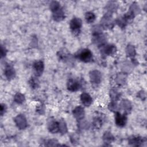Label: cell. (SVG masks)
Instances as JSON below:
<instances>
[{"instance_id":"obj_32","label":"cell","mask_w":147,"mask_h":147,"mask_svg":"<svg viewBox=\"0 0 147 147\" xmlns=\"http://www.w3.org/2000/svg\"><path fill=\"white\" fill-rule=\"evenodd\" d=\"M57 141L56 140H49L47 142V144H45L46 146H56V145H59L57 144Z\"/></svg>"},{"instance_id":"obj_8","label":"cell","mask_w":147,"mask_h":147,"mask_svg":"<svg viewBox=\"0 0 147 147\" xmlns=\"http://www.w3.org/2000/svg\"><path fill=\"white\" fill-rule=\"evenodd\" d=\"M117 51V48L114 45H105L102 47L101 52L103 55L109 56L113 55Z\"/></svg>"},{"instance_id":"obj_23","label":"cell","mask_w":147,"mask_h":147,"mask_svg":"<svg viewBox=\"0 0 147 147\" xmlns=\"http://www.w3.org/2000/svg\"><path fill=\"white\" fill-rule=\"evenodd\" d=\"M114 139L113 136L110 131H106L103 136V140L105 143H111Z\"/></svg>"},{"instance_id":"obj_9","label":"cell","mask_w":147,"mask_h":147,"mask_svg":"<svg viewBox=\"0 0 147 147\" xmlns=\"http://www.w3.org/2000/svg\"><path fill=\"white\" fill-rule=\"evenodd\" d=\"M67 89L69 91L71 92H74L78 91L79 89V88L80 87V84L78 81L74 79H69L67 82Z\"/></svg>"},{"instance_id":"obj_11","label":"cell","mask_w":147,"mask_h":147,"mask_svg":"<svg viewBox=\"0 0 147 147\" xmlns=\"http://www.w3.org/2000/svg\"><path fill=\"white\" fill-rule=\"evenodd\" d=\"M4 74L8 80H11L14 78L16 73L14 69L11 65L7 64L6 65L4 71Z\"/></svg>"},{"instance_id":"obj_16","label":"cell","mask_w":147,"mask_h":147,"mask_svg":"<svg viewBox=\"0 0 147 147\" xmlns=\"http://www.w3.org/2000/svg\"><path fill=\"white\" fill-rule=\"evenodd\" d=\"M129 143L133 146H140L143 142V138L138 136H132L129 138Z\"/></svg>"},{"instance_id":"obj_12","label":"cell","mask_w":147,"mask_h":147,"mask_svg":"<svg viewBox=\"0 0 147 147\" xmlns=\"http://www.w3.org/2000/svg\"><path fill=\"white\" fill-rule=\"evenodd\" d=\"M33 67L35 75L37 76H39L42 74L44 71V63L42 61H36L33 64Z\"/></svg>"},{"instance_id":"obj_36","label":"cell","mask_w":147,"mask_h":147,"mask_svg":"<svg viewBox=\"0 0 147 147\" xmlns=\"http://www.w3.org/2000/svg\"><path fill=\"white\" fill-rule=\"evenodd\" d=\"M71 141L72 144H75V142H77L78 141V138L75 134H72L71 136Z\"/></svg>"},{"instance_id":"obj_24","label":"cell","mask_w":147,"mask_h":147,"mask_svg":"<svg viewBox=\"0 0 147 147\" xmlns=\"http://www.w3.org/2000/svg\"><path fill=\"white\" fill-rule=\"evenodd\" d=\"M95 18H96V16H95V14L93 13L92 12L88 11V12H87L85 14L86 21L88 24L93 22L95 21Z\"/></svg>"},{"instance_id":"obj_1","label":"cell","mask_w":147,"mask_h":147,"mask_svg":"<svg viewBox=\"0 0 147 147\" xmlns=\"http://www.w3.org/2000/svg\"><path fill=\"white\" fill-rule=\"evenodd\" d=\"M82 25V20L79 18L74 17L70 21L69 26L72 33L75 36H78L80 33Z\"/></svg>"},{"instance_id":"obj_37","label":"cell","mask_w":147,"mask_h":147,"mask_svg":"<svg viewBox=\"0 0 147 147\" xmlns=\"http://www.w3.org/2000/svg\"><path fill=\"white\" fill-rule=\"evenodd\" d=\"M6 52L7 51L6 50L5 48H3L2 45H1V57H2L3 56H5L6 54Z\"/></svg>"},{"instance_id":"obj_28","label":"cell","mask_w":147,"mask_h":147,"mask_svg":"<svg viewBox=\"0 0 147 147\" xmlns=\"http://www.w3.org/2000/svg\"><path fill=\"white\" fill-rule=\"evenodd\" d=\"M29 84L32 88H36L39 85V82L38 79H36V78L32 77L29 80Z\"/></svg>"},{"instance_id":"obj_14","label":"cell","mask_w":147,"mask_h":147,"mask_svg":"<svg viewBox=\"0 0 147 147\" xmlns=\"http://www.w3.org/2000/svg\"><path fill=\"white\" fill-rule=\"evenodd\" d=\"M52 12H53V18L56 21H60L65 18L64 12L60 7Z\"/></svg>"},{"instance_id":"obj_10","label":"cell","mask_w":147,"mask_h":147,"mask_svg":"<svg viewBox=\"0 0 147 147\" xmlns=\"http://www.w3.org/2000/svg\"><path fill=\"white\" fill-rule=\"evenodd\" d=\"M48 129L52 133H56L59 131V122L55 119H50L48 121Z\"/></svg>"},{"instance_id":"obj_6","label":"cell","mask_w":147,"mask_h":147,"mask_svg":"<svg viewBox=\"0 0 147 147\" xmlns=\"http://www.w3.org/2000/svg\"><path fill=\"white\" fill-rule=\"evenodd\" d=\"M14 122L20 129H24L27 127V121L25 116L22 114L18 115L14 118Z\"/></svg>"},{"instance_id":"obj_29","label":"cell","mask_w":147,"mask_h":147,"mask_svg":"<svg viewBox=\"0 0 147 147\" xmlns=\"http://www.w3.org/2000/svg\"><path fill=\"white\" fill-rule=\"evenodd\" d=\"M117 24L122 28H125V26L126 25V24H127L126 22V21H125V20L123 18V17H120V18H118L117 20Z\"/></svg>"},{"instance_id":"obj_19","label":"cell","mask_w":147,"mask_h":147,"mask_svg":"<svg viewBox=\"0 0 147 147\" xmlns=\"http://www.w3.org/2000/svg\"><path fill=\"white\" fill-rule=\"evenodd\" d=\"M103 123V119L100 116H95L94 118L92 125L94 128L96 129H99L102 125Z\"/></svg>"},{"instance_id":"obj_25","label":"cell","mask_w":147,"mask_h":147,"mask_svg":"<svg viewBox=\"0 0 147 147\" xmlns=\"http://www.w3.org/2000/svg\"><path fill=\"white\" fill-rule=\"evenodd\" d=\"M126 55L129 57H134L136 55L134 47L131 45H128L126 48Z\"/></svg>"},{"instance_id":"obj_7","label":"cell","mask_w":147,"mask_h":147,"mask_svg":"<svg viewBox=\"0 0 147 147\" xmlns=\"http://www.w3.org/2000/svg\"><path fill=\"white\" fill-rule=\"evenodd\" d=\"M115 122L117 126L119 127H123L127 122V117L125 114H121L119 112L115 113Z\"/></svg>"},{"instance_id":"obj_18","label":"cell","mask_w":147,"mask_h":147,"mask_svg":"<svg viewBox=\"0 0 147 147\" xmlns=\"http://www.w3.org/2000/svg\"><path fill=\"white\" fill-rule=\"evenodd\" d=\"M117 6V4L115 2H109L106 6V9L107 10L106 13L111 14V13L116 11Z\"/></svg>"},{"instance_id":"obj_5","label":"cell","mask_w":147,"mask_h":147,"mask_svg":"<svg viewBox=\"0 0 147 147\" xmlns=\"http://www.w3.org/2000/svg\"><path fill=\"white\" fill-rule=\"evenodd\" d=\"M90 79L93 85L97 86L99 84L102 80V74L98 70H93L90 72Z\"/></svg>"},{"instance_id":"obj_33","label":"cell","mask_w":147,"mask_h":147,"mask_svg":"<svg viewBox=\"0 0 147 147\" xmlns=\"http://www.w3.org/2000/svg\"><path fill=\"white\" fill-rule=\"evenodd\" d=\"M36 111L37 113H38L39 114H44V105L41 104L40 105L36 107Z\"/></svg>"},{"instance_id":"obj_35","label":"cell","mask_w":147,"mask_h":147,"mask_svg":"<svg viewBox=\"0 0 147 147\" xmlns=\"http://www.w3.org/2000/svg\"><path fill=\"white\" fill-rule=\"evenodd\" d=\"M1 115H3L6 110V106L5 104L1 105Z\"/></svg>"},{"instance_id":"obj_31","label":"cell","mask_w":147,"mask_h":147,"mask_svg":"<svg viewBox=\"0 0 147 147\" xmlns=\"http://www.w3.org/2000/svg\"><path fill=\"white\" fill-rule=\"evenodd\" d=\"M60 7V4L57 1H52L51 2V3H50V9L51 10L53 11L54 10L57 9L58 8H59Z\"/></svg>"},{"instance_id":"obj_21","label":"cell","mask_w":147,"mask_h":147,"mask_svg":"<svg viewBox=\"0 0 147 147\" xmlns=\"http://www.w3.org/2000/svg\"><path fill=\"white\" fill-rule=\"evenodd\" d=\"M57 56H58V58L60 60H61V61H65L67 60L68 59V55H69V53L68 52L65 50L64 49H62V50H60L58 52H57Z\"/></svg>"},{"instance_id":"obj_34","label":"cell","mask_w":147,"mask_h":147,"mask_svg":"<svg viewBox=\"0 0 147 147\" xmlns=\"http://www.w3.org/2000/svg\"><path fill=\"white\" fill-rule=\"evenodd\" d=\"M79 127L83 129H85V128H87V126H88V122H86V121H80L79 124Z\"/></svg>"},{"instance_id":"obj_20","label":"cell","mask_w":147,"mask_h":147,"mask_svg":"<svg viewBox=\"0 0 147 147\" xmlns=\"http://www.w3.org/2000/svg\"><path fill=\"white\" fill-rule=\"evenodd\" d=\"M121 96V94L116 89H111L110 91V97L113 101L118 100Z\"/></svg>"},{"instance_id":"obj_22","label":"cell","mask_w":147,"mask_h":147,"mask_svg":"<svg viewBox=\"0 0 147 147\" xmlns=\"http://www.w3.org/2000/svg\"><path fill=\"white\" fill-rule=\"evenodd\" d=\"M59 132L62 134H65L67 131V125L65 122V121L63 119H61L59 122Z\"/></svg>"},{"instance_id":"obj_2","label":"cell","mask_w":147,"mask_h":147,"mask_svg":"<svg viewBox=\"0 0 147 147\" xmlns=\"http://www.w3.org/2000/svg\"><path fill=\"white\" fill-rule=\"evenodd\" d=\"M101 27L105 29H110L114 26V21L111 14L106 13L100 20Z\"/></svg>"},{"instance_id":"obj_15","label":"cell","mask_w":147,"mask_h":147,"mask_svg":"<svg viewBox=\"0 0 147 147\" xmlns=\"http://www.w3.org/2000/svg\"><path fill=\"white\" fill-rule=\"evenodd\" d=\"M80 100L82 104L85 106H90L92 102V99L91 96L86 92H83L81 94Z\"/></svg>"},{"instance_id":"obj_13","label":"cell","mask_w":147,"mask_h":147,"mask_svg":"<svg viewBox=\"0 0 147 147\" xmlns=\"http://www.w3.org/2000/svg\"><path fill=\"white\" fill-rule=\"evenodd\" d=\"M73 115L75 118L78 121L82 120L84 117V109L81 106H78L75 108L72 111Z\"/></svg>"},{"instance_id":"obj_3","label":"cell","mask_w":147,"mask_h":147,"mask_svg":"<svg viewBox=\"0 0 147 147\" xmlns=\"http://www.w3.org/2000/svg\"><path fill=\"white\" fill-rule=\"evenodd\" d=\"M78 57L83 62H90L92 60V53L90 49H83L78 53Z\"/></svg>"},{"instance_id":"obj_4","label":"cell","mask_w":147,"mask_h":147,"mask_svg":"<svg viewBox=\"0 0 147 147\" xmlns=\"http://www.w3.org/2000/svg\"><path fill=\"white\" fill-rule=\"evenodd\" d=\"M106 38L102 33H92V41L98 47H102L105 45Z\"/></svg>"},{"instance_id":"obj_17","label":"cell","mask_w":147,"mask_h":147,"mask_svg":"<svg viewBox=\"0 0 147 147\" xmlns=\"http://www.w3.org/2000/svg\"><path fill=\"white\" fill-rule=\"evenodd\" d=\"M120 107L125 111V113H129L131 109V104L129 100L123 99L120 103Z\"/></svg>"},{"instance_id":"obj_27","label":"cell","mask_w":147,"mask_h":147,"mask_svg":"<svg viewBox=\"0 0 147 147\" xmlns=\"http://www.w3.org/2000/svg\"><path fill=\"white\" fill-rule=\"evenodd\" d=\"M116 82L119 84H124L126 82V77L122 74H118L116 77Z\"/></svg>"},{"instance_id":"obj_26","label":"cell","mask_w":147,"mask_h":147,"mask_svg":"<svg viewBox=\"0 0 147 147\" xmlns=\"http://www.w3.org/2000/svg\"><path fill=\"white\" fill-rule=\"evenodd\" d=\"M14 100L15 102L21 104L25 100V96L21 93H17L14 97Z\"/></svg>"},{"instance_id":"obj_30","label":"cell","mask_w":147,"mask_h":147,"mask_svg":"<svg viewBox=\"0 0 147 147\" xmlns=\"http://www.w3.org/2000/svg\"><path fill=\"white\" fill-rule=\"evenodd\" d=\"M108 108L110 110L112 111H117V110L118 109V107L117 104L115 102V101H113L111 103H109V106H108Z\"/></svg>"}]
</instances>
